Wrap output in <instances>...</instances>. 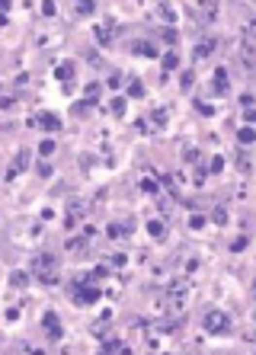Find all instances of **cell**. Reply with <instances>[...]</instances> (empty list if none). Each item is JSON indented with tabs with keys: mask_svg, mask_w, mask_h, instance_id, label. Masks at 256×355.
Returning a JSON list of instances; mask_svg holds the SVG:
<instances>
[{
	"mask_svg": "<svg viewBox=\"0 0 256 355\" xmlns=\"http://www.w3.org/2000/svg\"><path fill=\"white\" fill-rule=\"evenodd\" d=\"M247 339H250V342H253V346H256V314L250 317V326H247Z\"/></svg>",
	"mask_w": 256,
	"mask_h": 355,
	"instance_id": "28",
	"label": "cell"
},
{
	"mask_svg": "<svg viewBox=\"0 0 256 355\" xmlns=\"http://www.w3.org/2000/svg\"><path fill=\"white\" fill-rule=\"evenodd\" d=\"M243 35H247V39H253V42H256V23H247V26H243Z\"/></svg>",
	"mask_w": 256,
	"mask_h": 355,
	"instance_id": "36",
	"label": "cell"
},
{
	"mask_svg": "<svg viewBox=\"0 0 256 355\" xmlns=\"http://www.w3.org/2000/svg\"><path fill=\"white\" fill-rule=\"evenodd\" d=\"M39 154H42V157H51V154H54V141H51V138H45V141L39 144Z\"/></svg>",
	"mask_w": 256,
	"mask_h": 355,
	"instance_id": "25",
	"label": "cell"
},
{
	"mask_svg": "<svg viewBox=\"0 0 256 355\" xmlns=\"http://www.w3.org/2000/svg\"><path fill=\"white\" fill-rule=\"evenodd\" d=\"M32 272L42 278V285H58V259H54L51 253H39L32 256Z\"/></svg>",
	"mask_w": 256,
	"mask_h": 355,
	"instance_id": "1",
	"label": "cell"
},
{
	"mask_svg": "<svg viewBox=\"0 0 256 355\" xmlns=\"http://www.w3.org/2000/svg\"><path fill=\"white\" fill-rule=\"evenodd\" d=\"M237 167H240V170H250V154L247 151H237Z\"/></svg>",
	"mask_w": 256,
	"mask_h": 355,
	"instance_id": "27",
	"label": "cell"
},
{
	"mask_svg": "<svg viewBox=\"0 0 256 355\" xmlns=\"http://www.w3.org/2000/svg\"><path fill=\"white\" fill-rule=\"evenodd\" d=\"M163 231H167V227H163V221H148V234L154 240H163Z\"/></svg>",
	"mask_w": 256,
	"mask_h": 355,
	"instance_id": "19",
	"label": "cell"
},
{
	"mask_svg": "<svg viewBox=\"0 0 256 355\" xmlns=\"http://www.w3.org/2000/svg\"><path fill=\"white\" fill-rule=\"evenodd\" d=\"M211 173H221L224 170V157H211V167H208Z\"/></svg>",
	"mask_w": 256,
	"mask_h": 355,
	"instance_id": "30",
	"label": "cell"
},
{
	"mask_svg": "<svg viewBox=\"0 0 256 355\" xmlns=\"http://www.w3.org/2000/svg\"><path fill=\"white\" fill-rule=\"evenodd\" d=\"M106 84H109V86H112V90H119V86H122V77H119V74H112V77H109V80H106Z\"/></svg>",
	"mask_w": 256,
	"mask_h": 355,
	"instance_id": "38",
	"label": "cell"
},
{
	"mask_svg": "<svg viewBox=\"0 0 256 355\" xmlns=\"http://www.w3.org/2000/svg\"><path fill=\"white\" fill-rule=\"evenodd\" d=\"M179 68V54L176 51H167L163 54V70H176Z\"/></svg>",
	"mask_w": 256,
	"mask_h": 355,
	"instance_id": "20",
	"label": "cell"
},
{
	"mask_svg": "<svg viewBox=\"0 0 256 355\" xmlns=\"http://www.w3.org/2000/svg\"><path fill=\"white\" fill-rule=\"evenodd\" d=\"M90 106H96L93 96H90V100H84V102H77V106H74V116H86V112H90Z\"/></svg>",
	"mask_w": 256,
	"mask_h": 355,
	"instance_id": "24",
	"label": "cell"
},
{
	"mask_svg": "<svg viewBox=\"0 0 256 355\" xmlns=\"http://www.w3.org/2000/svg\"><path fill=\"white\" fill-rule=\"evenodd\" d=\"M93 275H96V278H106V275H109V269H106V266H96Z\"/></svg>",
	"mask_w": 256,
	"mask_h": 355,
	"instance_id": "40",
	"label": "cell"
},
{
	"mask_svg": "<svg viewBox=\"0 0 256 355\" xmlns=\"http://www.w3.org/2000/svg\"><path fill=\"white\" fill-rule=\"evenodd\" d=\"M96 39H100L102 45H109V42H112V23H102V26H96Z\"/></svg>",
	"mask_w": 256,
	"mask_h": 355,
	"instance_id": "16",
	"label": "cell"
},
{
	"mask_svg": "<svg viewBox=\"0 0 256 355\" xmlns=\"http://www.w3.org/2000/svg\"><path fill=\"white\" fill-rule=\"evenodd\" d=\"M192 84H195V74H192V70H183V77H179V86H183V90H192Z\"/></svg>",
	"mask_w": 256,
	"mask_h": 355,
	"instance_id": "23",
	"label": "cell"
},
{
	"mask_svg": "<svg viewBox=\"0 0 256 355\" xmlns=\"http://www.w3.org/2000/svg\"><path fill=\"white\" fill-rule=\"evenodd\" d=\"M154 10H157V16L160 19H167V23H176V10L167 3V0H160V3H154Z\"/></svg>",
	"mask_w": 256,
	"mask_h": 355,
	"instance_id": "11",
	"label": "cell"
},
{
	"mask_svg": "<svg viewBox=\"0 0 256 355\" xmlns=\"http://www.w3.org/2000/svg\"><path fill=\"white\" fill-rule=\"evenodd\" d=\"M243 247H247V237H237V240H234V243H231V250H234V253H240Z\"/></svg>",
	"mask_w": 256,
	"mask_h": 355,
	"instance_id": "37",
	"label": "cell"
},
{
	"mask_svg": "<svg viewBox=\"0 0 256 355\" xmlns=\"http://www.w3.org/2000/svg\"><path fill=\"white\" fill-rule=\"evenodd\" d=\"M186 163H199V151L195 147H186Z\"/></svg>",
	"mask_w": 256,
	"mask_h": 355,
	"instance_id": "35",
	"label": "cell"
},
{
	"mask_svg": "<svg viewBox=\"0 0 256 355\" xmlns=\"http://www.w3.org/2000/svg\"><path fill=\"white\" fill-rule=\"evenodd\" d=\"M10 285L13 288H26L29 285V275H26V272H13V275H10Z\"/></svg>",
	"mask_w": 256,
	"mask_h": 355,
	"instance_id": "21",
	"label": "cell"
},
{
	"mask_svg": "<svg viewBox=\"0 0 256 355\" xmlns=\"http://www.w3.org/2000/svg\"><path fill=\"white\" fill-rule=\"evenodd\" d=\"M42 13H45V16H54V0H45V7H42Z\"/></svg>",
	"mask_w": 256,
	"mask_h": 355,
	"instance_id": "39",
	"label": "cell"
},
{
	"mask_svg": "<svg viewBox=\"0 0 256 355\" xmlns=\"http://www.w3.org/2000/svg\"><path fill=\"white\" fill-rule=\"evenodd\" d=\"M192 13H195V23L211 26L221 13V3L218 0H192Z\"/></svg>",
	"mask_w": 256,
	"mask_h": 355,
	"instance_id": "3",
	"label": "cell"
},
{
	"mask_svg": "<svg viewBox=\"0 0 256 355\" xmlns=\"http://www.w3.org/2000/svg\"><path fill=\"white\" fill-rule=\"evenodd\" d=\"M141 189H144V192H154V195H157V189H160V183H157V176H151V173H144V176H141Z\"/></svg>",
	"mask_w": 256,
	"mask_h": 355,
	"instance_id": "17",
	"label": "cell"
},
{
	"mask_svg": "<svg viewBox=\"0 0 256 355\" xmlns=\"http://www.w3.org/2000/svg\"><path fill=\"white\" fill-rule=\"evenodd\" d=\"M202 330L208 333V336H224V333H231V314H227V310H218V307L205 310Z\"/></svg>",
	"mask_w": 256,
	"mask_h": 355,
	"instance_id": "2",
	"label": "cell"
},
{
	"mask_svg": "<svg viewBox=\"0 0 256 355\" xmlns=\"http://www.w3.org/2000/svg\"><path fill=\"white\" fill-rule=\"evenodd\" d=\"M100 294V285H90V282H74V288H70V298L77 304H96Z\"/></svg>",
	"mask_w": 256,
	"mask_h": 355,
	"instance_id": "4",
	"label": "cell"
},
{
	"mask_svg": "<svg viewBox=\"0 0 256 355\" xmlns=\"http://www.w3.org/2000/svg\"><path fill=\"white\" fill-rule=\"evenodd\" d=\"M70 74H74V64H61L58 68V80H70Z\"/></svg>",
	"mask_w": 256,
	"mask_h": 355,
	"instance_id": "26",
	"label": "cell"
},
{
	"mask_svg": "<svg viewBox=\"0 0 256 355\" xmlns=\"http://www.w3.org/2000/svg\"><path fill=\"white\" fill-rule=\"evenodd\" d=\"M167 116H170L167 109H157V112H151V122H154V128H157V132H160L163 125H167Z\"/></svg>",
	"mask_w": 256,
	"mask_h": 355,
	"instance_id": "18",
	"label": "cell"
},
{
	"mask_svg": "<svg viewBox=\"0 0 256 355\" xmlns=\"http://www.w3.org/2000/svg\"><path fill=\"white\" fill-rule=\"evenodd\" d=\"M26 163H29V151H19V154H16V160H13V167L7 170V179H13L19 170H26Z\"/></svg>",
	"mask_w": 256,
	"mask_h": 355,
	"instance_id": "9",
	"label": "cell"
},
{
	"mask_svg": "<svg viewBox=\"0 0 256 355\" xmlns=\"http://www.w3.org/2000/svg\"><path fill=\"white\" fill-rule=\"evenodd\" d=\"M100 349L106 355H122V352H128V342H125V339H106Z\"/></svg>",
	"mask_w": 256,
	"mask_h": 355,
	"instance_id": "7",
	"label": "cell"
},
{
	"mask_svg": "<svg viewBox=\"0 0 256 355\" xmlns=\"http://www.w3.org/2000/svg\"><path fill=\"white\" fill-rule=\"evenodd\" d=\"M128 96H135V100L144 96V86H141V84H128Z\"/></svg>",
	"mask_w": 256,
	"mask_h": 355,
	"instance_id": "33",
	"label": "cell"
},
{
	"mask_svg": "<svg viewBox=\"0 0 256 355\" xmlns=\"http://www.w3.org/2000/svg\"><path fill=\"white\" fill-rule=\"evenodd\" d=\"M195 109H199V112H202V116H211V112H215V106H208V102H202V100L195 102Z\"/></svg>",
	"mask_w": 256,
	"mask_h": 355,
	"instance_id": "34",
	"label": "cell"
},
{
	"mask_svg": "<svg viewBox=\"0 0 256 355\" xmlns=\"http://www.w3.org/2000/svg\"><path fill=\"white\" fill-rule=\"evenodd\" d=\"M237 138H240V144H253V141H256V128H250V125H247V128H240Z\"/></svg>",
	"mask_w": 256,
	"mask_h": 355,
	"instance_id": "22",
	"label": "cell"
},
{
	"mask_svg": "<svg viewBox=\"0 0 256 355\" xmlns=\"http://www.w3.org/2000/svg\"><path fill=\"white\" fill-rule=\"evenodd\" d=\"M211 218H215V224H227V211L224 208H215V211H211Z\"/></svg>",
	"mask_w": 256,
	"mask_h": 355,
	"instance_id": "31",
	"label": "cell"
},
{
	"mask_svg": "<svg viewBox=\"0 0 256 355\" xmlns=\"http://www.w3.org/2000/svg\"><path fill=\"white\" fill-rule=\"evenodd\" d=\"M237 54H240V64H243V68H256V42L253 39H247V35H243L240 45H237Z\"/></svg>",
	"mask_w": 256,
	"mask_h": 355,
	"instance_id": "5",
	"label": "cell"
},
{
	"mask_svg": "<svg viewBox=\"0 0 256 355\" xmlns=\"http://www.w3.org/2000/svg\"><path fill=\"white\" fill-rule=\"evenodd\" d=\"M39 125H45L48 132H61V118H58V116H51V112L39 116Z\"/></svg>",
	"mask_w": 256,
	"mask_h": 355,
	"instance_id": "12",
	"label": "cell"
},
{
	"mask_svg": "<svg viewBox=\"0 0 256 355\" xmlns=\"http://www.w3.org/2000/svg\"><path fill=\"white\" fill-rule=\"evenodd\" d=\"M132 234V221H122V224H109V237L112 240H122Z\"/></svg>",
	"mask_w": 256,
	"mask_h": 355,
	"instance_id": "10",
	"label": "cell"
},
{
	"mask_svg": "<svg viewBox=\"0 0 256 355\" xmlns=\"http://www.w3.org/2000/svg\"><path fill=\"white\" fill-rule=\"evenodd\" d=\"M125 263H128V256H122V253L112 256V266H125Z\"/></svg>",
	"mask_w": 256,
	"mask_h": 355,
	"instance_id": "41",
	"label": "cell"
},
{
	"mask_svg": "<svg viewBox=\"0 0 256 355\" xmlns=\"http://www.w3.org/2000/svg\"><path fill=\"white\" fill-rule=\"evenodd\" d=\"M243 118H247V122H253V118H256V109H253V106H247V112H243Z\"/></svg>",
	"mask_w": 256,
	"mask_h": 355,
	"instance_id": "42",
	"label": "cell"
},
{
	"mask_svg": "<svg viewBox=\"0 0 256 355\" xmlns=\"http://www.w3.org/2000/svg\"><path fill=\"white\" fill-rule=\"evenodd\" d=\"M109 109H112L116 116H122V112H125V100H122V96H119V100H112V102H109Z\"/></svg>",
	"mask_w": 256,
	"mask_h": 355,
	"instance_id": "29",
	"label": "cell"
},
{
	"mask_svg": "<svg viewBox=\"0 0 256 355\" xmlns=\"http://www.w3.org/2000/svg\"><path fill=\"white\" fill-rule=\"evenodd\" d=\"M211 51H215V39H202L195 45V58H208Z\"/></svg>",
	"mask_w": 256,
	"mask_h": 355,
	"instance_id": "15",
	"label": "cell"
},
{
	"mask_svg": "<svg viewBox=\"0 0 256 355\" xmlns=\"http://www.w3.org/2000/svg\"><path fill=\"white\" fill-rule=\"evenodd\" d=\"M128 48L135 54H141V58H157V45H151V42H132Z\"/></svg>",
	"mask_w": 256,
	"mask_h": 355,
	"instance_id": "8",
	"label": "cell"
},
{
	"mask_svg": "<svg viewBox=\"0 0 256 355\" xmlns=\"http://www.w3.org/2000/svg\"><path fill=\"white\" fill-rule=\"evenodd\" d=\"M42 326H45V333H48V339L51 342H58L64 336V330H61V320H58V314H45L42 317Z\"/></svg>",
	"mask_w": 256,
	"mask_h": 355,
	"instance_id": "6",
	"label": "cell"
},
{
	"mask_svg": "<svg viewBox=\"0 0 256 355\" xmlns=\"http://www.w3.org/2000/svg\"><path fill=\"white\" fill-rule=\"evenodd\" d=\"M189 227H192V231H202V227H205V218H202V215H192Z\"/></svg>",
	"mask_w": 256,
	"mask_h": 355,
	"instance_id": "32",
	"label": "cell"
},
{
	"mask_svg": "<svg viewBox=\"0 0 256 355\" xmlns=\"http://www.w3.org/2000/svg\"><path fill=\"white\" fill-rule=\"evenodd\" d=\"M250 294H253V298H256V285H253V291H250Z\"/></svg>",
	"mask_w": 256,
	"mask_h": 355,
	"instance_id": "43",
	"label": "cell"
},
{
	"mask_svg": "<svg viewBox=\"0 0 256 355\" xmlns=\"http://www.w3.org/2000/svg\"><path fill=\"white\" fill-rule=\"evenodd\" d=\"M96 10V0H77V3H74V13L77 16H90Z\"/></svg>",
	"mask_w": 256,
	"mask_h": 355,
	"instance_id": "14",
	"label": "cell"
},
{
	"mask_svg": "<svg viewBox=\"0 0 256 355\" xmlns=\"http://www.w3.org/2000/svg\"><path fill=\"white\" fill-rule=\"evenodd\" d=\"M215 93H227V70L224 68H218L215 70V86H211Z\"/></svg>",
	"mask_w": 256,
	"mask_h": 355,
	"instance_id": "13",
	"label": "cell"
}]
</instances>
